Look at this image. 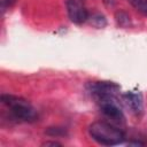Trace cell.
Here are the masks:
<instances>
[{"mask_svg": "<svg viewBox=\"0 0 147 147\" xmlns=\"http://www.w3.org/2000/svg\"><path fill=\"white\" fill-rule=\"evenodd\" d=\"M123 101L133 114L140 115L142 113L144 102H142V96L140 93L127 92V93L123 94Z\"/></svg>", "mask_w": 147, "mask_h": 147, "instance_id": "cell-6", "label": "cell"}, {"mask_svg": "<svg viewBox=\"0 0 147 147\" xmlns=\"http://www.w3.org/2000/svg\"><path fill=\"white\" fill-rule=\"evenodd\" d=\"M0 3H1V9L3 11L6 8L11 7L15 3V0H0Z\"/></svg>", "mask_w": 147, "mask_h": 147, "instance_id": "cell-11", "label": "cell"}, {"mask_svg": "<svg viewBox=\"0 0 147 147\" xmlns=\"http://www.w3.org/2000/svg\"><path fill=\"white\" fill-rule=\"evenodd\" d=\"M100 107H101V111L108 118H111L115 122H123L124 116H123L121 108L118 107V105L116 102V98L100 101Z\"/></svg>", "mask_w": 147, "mask_h": 147, "instance_id": "cell-5", "label": "cell"}, {"mask_svg": "<svg viewBox=\"0 0 147 147\" xmlns=\"http://www.w3.org/2000/svg\"><path fill=\"white\" fill-rule=\"evenodd\" d=\"M116 17H117V22L121 24V25H124V22L127 24L129 22H130V17L125 14V13H123V11H121V13H117V15H116Z\"/></svg>", "mask_w": 147, "mask_h": 147, "instance_id": "cell-9", "label": "cell"}, {"mask_svg": "<svg viewBox=\"0 0 147 147\" xmlns=\"http://www.w3.org/2000/svg\"><path fill=\"white\" fill-rule=\"evenodd\" d=\"M65 7L70 21L75 24H83L88 20V13L79 0H67Z\"/></svg>", "mask_w": 147, "mask_h": 147, "instance_id": "cell-4", "label": "cell"}, {"mask_svg": "<svg viewBox=\"0 0 147 147\" xmlns=\"http://www.w3.org/2000/svg\"><path fill=\"white\" fill-rule=\"evenodd\" d=\"M91 18H92V20H91V23L94 24V25H96L98 28H102V26L106 25V20H105V17H103L102 15H100V14L93 15Z\"/></svg>", "mask_w": 147, "mask_h": 147, "instance_id": "cell-8", "label": "cell"}, {"mask_svg": "<svg viewBox=\"0 0 147 147\" xmlns=\"http://www.w3.org/2000/svg\"><path fill=\"white\" fill-rule=\"evenodd\" d=\"M61 144L60 142H56V141H46L42 144V146H60Z\"/></svg>", "mask_w": 147, "mask_h": 147, "instance_id": "cell-12", "label": "cell"}, {"mask_svg": "<svg viewBox=\"0 0 147 147\" xmlns=\"http://www.w3.org/2000/svg\"><path fill=\"white\" fill-rule=\"evenodd\" d=\"M46 133L51 134V136H60V134H64V131L62 129H59V127H49L46 131Z\"/></svg>", "mask_w": 147, "mask_h": 147, "instance_id": "cell-10", "label": "cell"}, {"mask_svg": "<svg viewBox=\"0 0 147 147\" xmlns=\"http://www.w3.org/2000/svg\"><path fill=\"white\" fill-rule=\"evenodd\" d=\"M88 133L93 140L105 146L119 145L125 140V134L121 129L106 122L92 123L88 127Z\"/></svg>", "mask_w": 147, "mask_h": 147, "instance_id": "cell-1", "label": "cell"}, {"mask_svg": "<svg viewBox=\"0 0 147 147\" xmlns=\"http://www.w3.org/2000/svg\"><path fill=\"white\" fill-rule=\"evenodd\" d=\"M139 13L147 16V0H127Z\"/></svg>", "mask_w": 147, "mask_h": 147, "instance_id": "cell-7", "label": "cell"}, {"mask_svg": "<svg viewBox=\"0 0 147 147\" xmlns=\"http://www.w3.org/2000/svg\"><path fill=\"white\" fill-rule=\"evenodd\" d=\"M0 100L5 106L9 108L10 113L16 119H21L24 122H33L38 118L37 110L31 106L29 101H26L23 98L3 94L1 95Z\"/></svg>", "mask_w": 147, "mask_h": 147, "instance_id": "cell-2", "label": "cell"}, {"mask_svg": "<svg viewBox=\"0 0 147 147\" xmlns=\"http://www.w3.org/2000/svg\"><path fill=\"white\" fill-rule=\"evenodd\" d=\"M88 91L100 102L116 98V94L119 92V86L111 82H94L88 85Z\"/></svg>", "mask_w": 147, "mask_h": 147, "instance_id": "cell-3", "label": "cell"}]
</instances>
